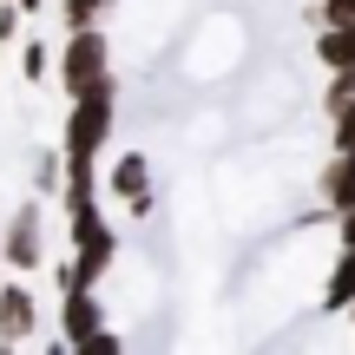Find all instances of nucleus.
Segmentation results:
<instances>
[{
    "label": "nucleus",
    "instance_id": "19",
    "mask_svg": "<svg viewBox=\"0 0 355 355\" xmlns=\"http://www.w3.org/2000/svg\"><path fill=\"white\" fill-rule=\"evenodd\" d=\"M336 237L355 243V204H343V211H336Z\"/></svg>",
    "mask_w": 355,
    "mask_h": 355
},
{
    "label": "nucleus",
    "instance_id": "12",
    "mask_svg": "<svg viewBox=\"0 0 355 355\" xmlns=\"http://www.w3.org/2000/svg\"><path fill=\"white\" fill-rule=\"evenodd\" d=\"M112 13V0H60V20L66 26H99Z\"/></svg>",
    "mask_w": 355,
    "mask_h": 355
},
{
    "label": "nucleus",
    "instance_id": "7",
    "mask_svg": "<svg viewBox=\"0 0 355 355\" xmlns=\"http://www.w3.org/2000/svg\"><path fill=\"white\" fill-rule=\"evenodd\" d=\"M105 191H112L119 204L145 198V191H152V152H119L112 171H105Z\"/></svg>",
    "mask_w": 355,
    "mask_h": 355
},
{
    "label": "nucleus",
    "instance_id": "18",
    "mask_svg": "<svg viewBox=\"0 0 355 355\" xmlns=\"http://www.w3.org/2000/svg\"><path fill=\"white\" fill-rule=\"evenodd\" d=\"M13 40H20V7L0 0V46H13Z\"/></svg>",
    "mask_w": 355,
    "mask_h": 355
},
{
    "label": "nucleus",
    "instance_id": "5",
    "mask_svg": "<svg viewBox=\"0 0 355 355\" xmlns=\"http://www.w3.org/2000/svg\"><path fill=\"white\" fill-rule=\"evenodd\" d=\"M33 329H40L33 290L13 283V277H0V349H26V343H33Z\"/></svg>",
    "mask_w": 355,
    "mask_h": 355
},
{
    "label": "nucleus",
    "instance_id": "21",
    "mask_svg": "<svg viewBox=\"0 0 355 355\" xmlns=\"http://www.w3.org/2000/svg\"><path fill=\"white\" fill-rule=\"evenodd\" d=\"M343 316H349V322H355V303H349V309H343Z\"/></svg>",
    "mask_w": 355,
    "mask_h": 355
},
{
    "label": "nucleus",
    "instance_id": "16",
    "mask_svg": "<svg viewBox=\"0 0 355 355\" xmlns=\"http://www.w3.org/2000/svg\"><path fill=\"white\" fill-rule=\"evenodd\" d=\"M329 125H336V152H355V105L329 112Z\"/></svg>",
    "mask_w": 355,
    "mask_h": 355
},
{
    "label": "nucleus",
    "instance_id": "2",
    "mask_svg": "<svg viewBox=\"0 0 355 355\" xmlns=\"http://www.w3.org/2000/svg\"><path fill=\"white\" fill-rule=\"evenodd\" d=\"M0 250H7V270H13V277L46 270V211H40V198H26L20 211L0 217Z\"/></svg>",
    "mask_w": 355,
    "mask_h": 355
},
{
    "label": "nucleus",
    "instance_id": "11",
    "mask_svg": "<svg viewBox=\"0 0 355 355\" xmlns=\"http://www.w3.org/2000/svg\"><path fill=\"white\" fill-rule=\"evenodd\" d=\"M33 198H60V178H66V152H33Z\"/></svg>",
    "mask_w": 355,
    "mask_h": 355
},
{
    "label": "nucleus",
    "instance_id": "6",
    "mask_svg": "<svg viewBox=\"0 0 355 355\" xmlns=\"http://www.w3.org/2000/svg\"><path fill=\"white\" fill-rule=\"evenodd\" d=\"M92 329H105V303H99V290H66L60 296V349H73L86 343Z\"/></svg>",
    "mask_w": 355,
    "mask_h": 355
},
{
    "label": "nucleus",
    "instance_id": "4",
    "mask_svg": "<svg viewBox=\"0 0 355 355\" xmlns=\"http://www.w3.org/2000/svg\"><path fill=\"white\" fill-rule=\"evenodd\" d=\"M112 257H119V230L99 217L86 237H73V263H60V290H99Z\"/></svg>",
    "mask_w": 355,
    "mask_h": 355
},
{
    "label": "nucleus",
    "instance_id": "1",
    "mask_svg": "<svg viewBox=\"0 0 355 355\" xmlns=\"http://www.w3.org/2000/svg\"><path fill=\"white\" fill-rule=\"evenodd\" d=\"M112 125H119V79L99 73L86 92H73V105H66V139H60V152H66V158H86V165H99V152H105V139H112Z\"/></svg>",
    "mask_w": 355,
    "mask_h": 355
},
{
    "label": "nucleus",
    "instance_id": "17",
    "mask_svg": "<svg viewBox=\"0 0 355 355\" xmlns=\"http://www.w3.org/2000/svg\"><path fill=\"white\" fill-rule=\"evenodd\" d=\"M119 349H125V343H119L112 329H92L86 343H79V355H119Z\"/></svg>",
    "mask_w": 355,
    "mask_h": 355
},
{
    "label": "nucleus",
    "instance_id": "9",
    "mask_svg": "<svg viewBox=\"0 0 355 355\" xmlns=\"http://www.w3.org/2000/svg\"><path fill=\"white\" fill-rule=\"evenodd\" d=\"M316 60H322V73H349L355 66V20L316 26Z\"/></svg>",
    "mask_w": 355,
    "mask_h": 355
},
{
    "label": "nucleus",
    "instance_id": "14",
    "mask_svg": "<svg viewBox=\"0 0 355 355\" xmlns=\"http://www.w3.org/2000/svg\"><path fill=\"white\" fill-rule=\"evenodd\" d=\"M343 105H355V66L329 73V86H322V112H343Z\"/></svg>",
    "mask_w": 355,
    "mask_h": 355
},
{
    "label": "nucleus",
    "instance_id": "13",
    "mask_svg": "<svg viewBox=\"0 0 355 355\" xmlns=\"http://www.w3.org/2000/svg\"><path fill=\"white\" fill-rule=\"evenodd\" d=\"M46 40H20V79H26V86H40V79H46Z\"/></svg>",
    "mask_w": 355,
    "mask_h": 355
},
{
    "label": "nucleus",
    "instance_id": "15",
    "mask_svg": "<svg viewBox=\"0 0 355 355\" xmlns=\"http://www.w3.org/2000/svg\"><path fill=\"white\" fill-rule=\"evenodd\" d=\"M309 20H316V26H336V20H355V0H316V7H309Z\"/></svg>",
    "mask_w": 355,
    "mask_h": 355
},
{
    "label": "nucleus",
    "instance_id": "20",
    "mask_svg": "<svg viewBox=\"0 0 355 355\" xmlns=\"http://www.w3.org/2000/svg\"><path fill=\"white\" fill-rule=\"evenodd\" d=\"M0 277H7V250H0Z\"/></svg>",
    "mask_w": 355,
    "mask_h": 355
},
{
    "label": "nucleus",
    "instance_id": "3",
    "mask_svg": "<svg viewBox=\"0 0 355 355\" xmlns=\"http://www.w3.org/2000/svg\"><path fill=\"white\" fill-rule=\"evenodd\" d=\"M53 73H60L66 92H86L99 73H112V40H105V26H73L60 60H53Z\"/></svg>",
    "mask_w": 355,
    "mask_h": 355
},
{
    "label": "nucleus",
    "instance_id": "8",
    "mask_svg": "<svg viewBox=\"0 0 355 355\" xmlns=\"http://www.w3.org/2000/svg\"><path fill=\"white\" fill-rule=\"evenodd\" d=\"M316 198H322V211H343V204H355V152H336L329 165L316 171Z\"/></svg>",
    "mask_w": 355,
    "mask_h": 355
},
{
    "label": "nucleus",
    "instance_id": "10",
    "mask_svg": "<svg viewBox=\"0 0 355 355\" xmlns=\"http://www.w3.org/2000/svg\"><path fill=\"white\" fill-rule=\"evenodd\" d=\"M349 303H355V243H343V257L329 263V283H322V309L329 316H343Z\"/></svg>",
    "mask_w": 355,
    "mask_h": 355
}]
</instances>
